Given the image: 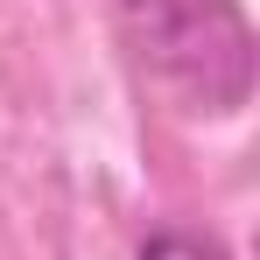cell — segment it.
Masks as SVG:
<instances>
[{"instance_id":"obj_1","label":"cell","mask_w":260,"mask_h":260,"mask_svg":"<svg viewBox=\"0 0 260 260\" xmlns=\"http://www.w3.org/2000/svg\"><path fill=\"white\" fill-rule=\"evenodd\" d=\"M141 63L197 99L204 113H239L253 91V36L232 0H113Z\"/></svg>"},{"instance_id":"obj_2","label":"cell","mask_w":260,"mask_h":260,"mask_svg":"<svg viewBox=\"0 0 260 260\" xmlns=\"http://www.w3.org/2000/svg\"><path fill=\"white\" fill-rule=\"evenodd\" d=\"M134 260H232L218 246L211 232H190V225H162V232H148L141 239V253Z\"/></svg>"}]
</instances>
